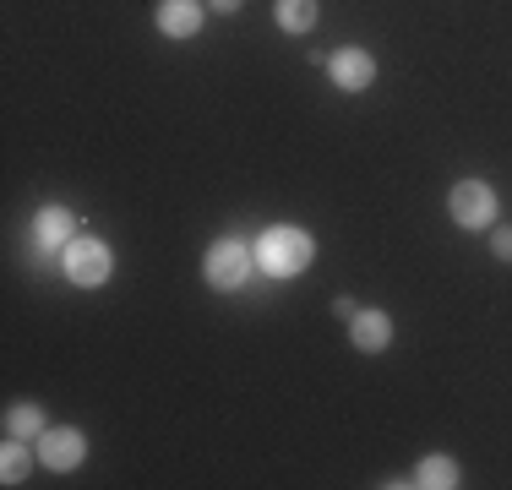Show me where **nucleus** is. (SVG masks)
<instances>
[{"label":"nucleus","mask_w":512,"mask_h":490,"mask_svg":"<svg viewBox=\"0 0 512 490\" xmlns=\"http://www.w3.org/2000/svg\"><path fill=\"white\" fill-rule=\"evenodd\" d=\"M447 213H453L458 229H491L496 224V191L469 175L453 186V196H447Z\"/></svg>","instance_id":"5"},{"label":"nucleus","mask_w":512,"mask_h":490,"mask_svg":"<svg viewBox=\"0 0 512 490\" xmlns=\"http://www.w3.org/2000/svg\"><path fill=\"white\" fill-rule=\"evenodd\" d=\"M207 6H213L218 17H235V11H240V0H207Z\"/></svg>","instance_id":"15"},{"label":"nucleus","mask_w":512,"mask_h":490,"mask_svg":"<svg viewBox=\"0 0 512 490\" xmlns=\"http://www.w3.org/2000/svg\"><path fill=\"white\" fill-rule=\"evenodd\" d=\"M414 485H420V490H453L458 485V458H447V452L420 458V463H414Z\"/></svg>","instance_id":"11"},{"label":"nucleus","mask_w":512,"mask_h":490,"mask_svg":"<svg viewBox=\"0 0 512 490\" xmlns=\"http://www.w3.org/2000/svg\"><path fill=\"white\" fill-rule=\"evenodd\" d=\"M33 452H39V441H22V436H6V447H0V480L6 485H22L33 469Z\"/></svg>","instance_id":"10"},{"label":"nucleus","mask_w":512,"mask_h":490,"mask_svg":"<svg viewBox=\"0 0 512 490\" xmlns=\"http://www.w3.org/2000/svg\"><path fill=\"white\" fill-rule=\"evenodd\" d=\"M273 17L284 33H311L316 28V0H273Z\"/></svg>","instance_id":"13"},{"label":"nucleus","mask_w":512,"mask_h":490,"mask_svg":"<svg viewBox=\"0 0 512 490\" xmlns=\"http://www.w3.org/2000/svg\"><path fill=\"white\" fill-rule=\"evenodd\" d=\"M316 262V240L300 224H267L256 235V267L267 278H300Z\"/></svg>","instance_id":"1"},{"label":"nucleus","mask_w":512,"mask_h":490,"mask_svg":"<svg viewBox=\"0 0 512 490\" xmlns=\"http://www.w3.org/2000/svg\"><path fill=\"white\" fill-rule=\"evenodd\" d=\"M491 251L502 256V262H512V224H507V229H496V235H491Z\"/></svg>","instance_id":"14"},{"label":"nucleus","mask_w":512,"mask_h":490,"mask_svg":"<svg viewBox=\"0 0 512 490\" xmlns=\"http://www.w3.org/2000/svg\"><path fill=\"white\" fill-rule=\"evenodd\" d=\"M82 458H88V436H82L77 425H50V431L39 436V463H44V469L71 474Z\"/></svg>","instance_id":"6"},{"label":"nucleus","mask_w":512,"mask_h":490,"mask_svg":"<svg viewBox=\"0 0 512 490\" xmlns=\"http://www.w3.org/2000/svg\"><path fill=\"white\" fill-rule=\"evenodd\" d=\"M50 425H44V409L39 403H11L6 409V436H22V441H39Z\"/></svg>","instance_id":"12"},{"label":"nucleus","mask_w":512,"mask_h":490,"mask_svg":"<svg viewBox=\"0 0 512 490\" xmlns=\"http://www.w3.org/2000/svg\"><path fill=\"white\" fill-rule=\"evenodd\" d=\"M77 235H82L77 213H71V207H60V202H44L39 213H33V256H39V267L60 262V251H66Z\"/></svg>","instance_id":"4"},{"label":"nucleus","mask_w":512,"mask_h":490,"mask_svg":"<svg viewBox=\"0 0 512 490\" xmlns=\"http://www.w3.org/2000/svg\"><path fill=\"white\" fill-rule=\"evenodd\" d=\"M60 273L71 278L77 289H99L109 273H115V251L99 240V235H77L60 251Z\"/></svg>","instance_id":"3"},{"label":"nucleus","mask_w":512,"mask_h":490,"mask_svg":"<svg viewBox=\"0 0 512 490\" xmlns=\"http://www.w3.org/2000/svg\"><path fill=\"white\" fill-rule=\"evenodd\" d=\"M153 22H158L164 39H197L202 33V0H158Z\"/></svg>","instance_id":"8"},{"label":"nucleus","mask_w":512,"mask_h":490,"mask_svg":"<svg viewBox=\"0 0 512 490\" xmlns=\"http://www.w3.org/2000/svg\"><path fill=\"white\" fill-rule=\"evenodd\" d=\"M327 77H333L338 93H365L376 82V55L360 44H349V49H338V55H327Z\"/></svg>","instance_id":"7"},{"label":"nucleus","mask_w":512,"mask_h":490,"mask_svg":"<svg viewBox=\"0 0 512 490\" xmlns=\"http://www.w3.org/2000/svg\"><path fill=\"white\" fill-rule=\"evenodd\" d=\"M251 267H256V245L240 240V235L213 240V245H207V256H202V278L213 289H224V294L246 289L251 284Z\"/></svg>","instance_id":"2"},{"label":"nucleus","mask_w":512,"mask_h":490,"mask_svg":"<svg viewBox=\"0 0 512 490\" xmlns=\"http://www.w3.org/2000/svg\"><path fill=\"white\" fill-rule=\"evenodd\" d=\"M349 343H355L360 354H382L387 343H393V316L387 311H355L349 316Z\"/></svg>","instance_id":"9"}]
</instances>
